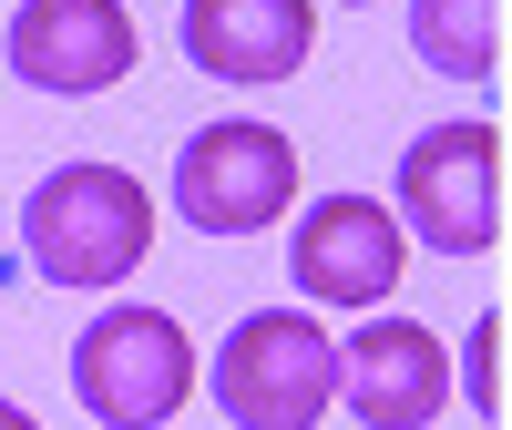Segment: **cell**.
Segmentation results:
<instances>
[{"label":"cell","instance_id":"11","mask_svg":"<svg viewBox=\"0 0 512 430\" xmlns=\"http://www.w3.org/2000/svg\"><path fill=\"white\" fill-rule=\"evenodd\" d=\"M502 308H482V328H472V410L482 420H502Z\"/></svg>","mask_w":512,"mask_h":430},{"label":"cell","instance_id":"9","mask_svg":"<svg viewBox=\"0 0 512 430\" xmlns=\"http://www.w3.org/2000/svg\"><path fill=\"white\" fill-rule=\"evenodd\" d=\"M308 41H318L308 0H185V62L205 82H236V93L308 72Z\"/></svg>","mask_w":512,"mask_h":430},{"label":"cell","instance_id":"8","mask_svg":"<svg viewBox=\"0 0 512 430\" xmlns=\"http://www.w3.org/2000/svg\"><path fill=\"white\" fill-rule=\"evenodd\" d=\"M338 400L369 430H431L451 400V349L420 318H369L359 338H338Z\"/></svg>","mask_w":512,"mask_h":430},{"label":"cell","instance_id":"10","mask_svg":"<svg viewBox=\"0 0 512 430\" xmlns=\"http://www.w3.org/2000/svg\"><path fill=\"white\" fill-rule=\"evenodd\" d=\"M410 41L441 82H492L502 72V0H410Z\"/></svg>","mask_w":512,"mask_h":430},{"label":"cell","instance_id":"1","mask_svg":"<svg viewBox=\"0 0 512 430\" xmlns=\"http://www.w3.org/2000/svg\"><path fill=\"white\" fill-rule=\"evenodd\" d=\"M154 246V195L123 164H62L21 195V256L52 287H123Z\"/></svg>","mask_w":512,"mask_h":430},{"label":"cell","instance_id":"6","mask_svg":"<svg viewBox=\"0 0 512 430\" xmlns=\"http://www.w3.org/2000/svg\"><path fill=\"white\" fill-rule=\"evenodd\" d=\"M287 277L308 308H379L410 277V236L379 195H318L308 226L287 236Z\"/></svg>","mask_w":512,"mask_h":430},{"label":"cell","instance_id":"2","mask_svg":"<svg viewBox=\"0 0 512 430\" xmlns=\"http://www.w3.org/2000/svg\"><path fill=\"white\" fill-rule=\"evenodd\" d=\"M338 400V338L308 308H256L216 349V410L236 430H318Z\"/></svg>","mask_w":512,"mask_h":430},{"label":"cell","instance_id":"3","mask_svg":"<svg viewBox=\"0 0 512 430\" xmlns=\"http://www.w3.org/2000/svg\"><path fill=\"white\" fill-rule=\"evenodd\" d=\"M390 215H400V236L441 246V256H492L502 246V123L461 113V123L410 134Z\"/></svg>","mask_w":512,"mask_h":430},{"label":"cell","instance_id":"4","mask_svg":"<svg viewBox=\"0 0 512 430\" xmlns=\"http://www.w3.org/2000/svg\"><path fill=\"white\" fill-rule=\"evenodd\" d=\"M72 400L103 430H164L195 400V338L164 308H103L72 338Z\"/></svg>","mask_w":512,"mask_h":430},{"label":"cell","instance_id":"5","mask_svg":"<svg viewBox=\"0 0 512 430\" xmlns=\"http://www.w3.org/2000/svg\"><path fill=\"white\" fill-rule=\"evenodd\" d=\"M287 195H297V144L277 134V123H256V113L205 123V134H185V154H175V215L205 226V236L277 226Z\"/></svg>","mask_w":512,"mask_h":430},{"label":"cell","instance_id":"12","mask_svg":"<svg viewBox=\"0 0 512 430\" xmlns=\"http://www.w3.org/2000/svg\"><path fill=\"white\" fill-rule=\"evenodd\" d=\"M0 430H41V420H31V410H21V400H0Z\"/></svg>","mask_w":512,"mask_h":430},{"label":"cell","instance_id":"7","mask_svg":"<svg viewBox=\"0 0 512 430\" xmlns=\"http://www.w3.org/2000/svg\"><path fill=\"white\" fill-rule=\"evenodd\" d=\"M0 52L31 93H113L123 72H134V21H123V0H21L11 31H0Z\"/></svg>","mask_w":512,"mask_h":430}]
</instances>
